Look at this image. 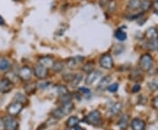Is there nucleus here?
Listing matches in <instances>:
<instances>
[{
  "mask_svg": "<svg viewBox=\"0 0 158 130\" xmlns=\"http://www.w3.org/2000/svg\"><path fill=\"white\" fill-rule=\"evenodd\" d=\"M52 113H53V116H54L56 119H62V117H64V114L62 113V112L61 111V109H60V108L55 109Z\"/></svg>",
  "mask_w": 158,
  "mask_h": 130,
  "instance_id": "bb28decb",
  "label": "nucleus"
},
{
  "mask_svg": "<svg viewBox=\"0 0 158 130\" xmlns=\"http://www.w3.org/2000/svg\"><path fill=\"white\" fill-rule=\"evenodd\" d=\"M79 123V119L78 117L77 116H70L67 120L66 124L68 126L69 128H75L77 125H78Z\"/></svg>",
  "mask_w": 158,
  "mask_h": 130,
  "instance_id": "a211bd4d",
  "label": "nucleus"
},
{
  "mask_svg": "<svg viewBox=\"0 0 158 130\" xmlns=\"http://www.w3.org/2000/svg\"><path fill=\"white\" fill-rule=\"evenodd\" d=\"M5 129L6 130H17L19 127L17 120H15L12 116H7L3 119Z\"/></svg>",
  "mask_w": 158,
  "mask_h": 130,
  "instance_id": "39448f33",
  "label": "nucleus"
},
{
  "mask_svg": "<svg viewBox=\"0 0 158 130\" xmlns=\"http://www.w3.org/2000/svg\"><path fill=\"white\" fill-rule=\"evenodd\" d=\"M94 63L93 62H87L86 64H85L82 67V70L85 72V73H87V74H90L91 72H93L94 70Z\"/></svg>",
  "mask_w": 158,
  "mask_h": 130,
  "instance_id": "412c9836",
  "label": "nucleus"
},
{
  "mask_svg": "<svg viewBox=\"0 0 158 130\" xmlns=\"http://www.w3.org/2000/svg\"><path fill=\"white\" fill-rule=\"evenodd\" d=\"M153 66V58L150 54L145 53L141 55L140 59V67L142 71L148 72L149 71Z\"/></svg>",
  "mask_w": 158,
  "mask_h": 130,
  "instance_id": "f257e3e1",
  "label": "nucleus"
},
{
  "mask_svg": "<svg viewBox=\"0 0 158 130\" xmlns=\"http://www.w3.org/2000/svg\"><path fill=\"white\" fill-rule=\"evenodd\" d=\"M13 84L8 79H4L0 81V93L7 94L12 89Z\"/></svg>",
  "mask_w": 158,
  "mask_h": 130,
  "instance_id": "6e6552de",
  "label": "nucleus"
},
{
  "mask_svg": "<svg viewBox=\"0 0 158 130\" xmlns=\"http://www.w3.org/2000/svg\"><path fill=\"white\" fill-rule=\"evenodd\" d=\"M80 92H82V93H84V94H90V89H88V88H85V87H81L80 89H79Z\"/></svg>",
  "mask_w": 158,
  "mask_h": 130,
  "instance_id": "c9c22d12",
  "label": "nucleus"
},
{
  "mask_svg": "<svg viewBox=\"0 0 158 130\" xmlns=\"http://www.w3.org/2000/svg\"><path fill=\"white\" fill-rule=\"evenodd\" d=\"M34 75L40 79H45L46 77L48 76V69L44 67L43 66H41L40 64H38L35 66L34 67Z\"/></svg>",
  "mask_w": 158,
  "mask_h": 130,
  "instance_id": "0eeeda50",
  "label": "nucleus"
},
{
  "mask_svg": "<svg viewBox=\"0 0 158 130\" xmlns=\"http://www.w3.org/2000/svg\"><path fill=\"white\" fill-rule=\"evenodd\" d=\"M99 64L102 67L105 69H111L113 67V57L111 56L109 53H106L102 55L99 59Z\"/></svg>",
  "mask_w": 158,
  "mask_h": 130,
  "instance_id": "20e7f679",
  "label": "nucleus"
},
{
  "mask_svg": "<svg viewBox=\"0 0 158 130\" xmlns=\"http://www.w3.org/2000/svg\"><path fill=\"white\" fill-rule=\"evenodd\" d=\"M60 100L62 101V104H63V103H66L68 101H71V96L69 94H64V95H61Z\"/></svg>",
  "mask_w": 158,
  "mask_h": 130,
  "instance_id": "473e14b6",
  "label": "nucleus"
},
{
  "mask_svg": "<svg viewBox=\"0 0 158 130\" xmlns=\"http://www.w3.org/2000/svg\"><path fill=\"white\" fill-rule=\"evenodd\" d=\"M145 39L148 41H153V40H158V31L155 27H150L145 32Z\"/></svg>",
  "mask_w": 158,
  "mask_h": 130,
  "instance_id": "1a4fd4ad",
  "label": "nucleus"
},
{
  "mask_svg": "<svg viewBox=\"0 0 158 130\" xmlns=\"http://www.w3.org/2000/svg\"><path fill=\"white\" fill-rule=\"evenodd\" d=\"M153 107L156 108V110H158V96H156L154 100L152 101Z\"/></svg>",
  "mask_w": 158,
  "mask_h": 130,
  "instance_id": "f704fd0d",
  "label": "nucleus"
},
{
  "mask_svg": "<svg viewBox=\"0 0 158 130\" xmlns=\"http://www.w3.org/2000/svg\"><path fill=\"white\" fill-rule=\"evenodd\" d=\"M19 77L24 81H27L33 75V71L29 67H23L19 71Z\"/></svg>",
  "mask_w": 158,
  "mask_h": 130,
  "instance_id": "423d86ee",
  "label": "nucleus"
},
{
  "mask_svg": "<svg viewBox=\"0 0 158 130\" xmlns=\"http://www.w3.org/2000/svg\"><path fill=\"white\" fill-rule=\"evenodd\" d=\"M121 108H122V105H121V103H119V102H117V103H115L114 105H113L110 109H109V111H108V113L109 114H116V113H118L120 110H121Z\"/></svg>",
  "mask_w": 158,
  "mask_h": 130,
  "instance_id": "f3484780",
  "label": "nucleus"
},
{
  "mask_svg": "<svg viewBox=\"0 0 158 130\" xmlns=\"http://www.w3.org/2000/svg\"><path fill=\"white\" fill-rule=\"evenodd\" d=\"M23 104L19 102H12L8 107H7V112L11 115V116H16L19 113L22 111L23 109Z\"/></svg>",
  "mask_w": 158,
  "mask_h": 130,
  "instance_id": "7ed1b4c3",
  "label": "nucleus"
},
{
  "mask_svg": "<svg viewBox=\"0 0 158 130\" xmlns=\"http://www.w3.org/2000/svg\"><path fill=\"white\" fill-rule=\"evenodd\" d=\"M116 9V1L115 0H109L107 3V10L109 12H113Z\"/></svg>",
  "mask_w": 158,
  "mask_h": 130,
  "instance_id": "a878e982",
  "label": "nucleus"
},
{
  "mask_svg": "<svg viewBox=\"0 0 158 130\" xmlns=\"http://www.w3.org/2000/svg\"><path fill=\"white\" fill-rule=\"evenodd\" d=\"M60 109H61V111L62 112V113L64 114V116H65V115H67V114L70 113L72 111H73V109H74L73 102L68 101V102H66V103H63L62 107L60 108Z\"/></svg>",
  "mask_w": 158,
  "mask_h": 130,
  "instance_id": "f8f14e48",
  "label": "nucleus"
},
{
  "mask_svg": "<svg viewBox=\"0 0 158 130\" xmlns=\"http://www.w3.org/2000/svg\"><path fill=\"white\" fill-rule=\"evenodd\" d=\"M52 67H53V70L55 72L60 73V72H62V70H63V68H64V63L62 62V61H56V62L54 63Z\"/></svg>",
  "mask_w": 158,
  "mask_h": 130,
  "instance_id": "b1692460",
  "label": "nucleus"
},
{
  "mask_svg": "<svg viewBox=\"0 0 158 130\" xmlns=\"http://www.w3.org/2000/svg\"><path fill=\"white\" fill-rule=\"evenodd\" d=\"M152 2L150 0H144L141 4V9L142 11H148L152 7Z\"/></svg>",
  "mask_w": 158,
  "mask_h": 130,
  "instance_id": "4be33fe9",
  "label": "nucleus"
},
{
  "mask_svg": "<svg viewBox=\"0 0 158 130\" xmlns=\"http://www.w3.org/2000/svg\"><path fill=\"white\" fill-rule=\"evenodd\" d=\"M35 88H36V86H35V84H34V83L27 84V85L25 86V90H26V92L27 94H33L34 90H35Z\"/></svg>",
  "mask_w": 158,
  "mask_h": 130,
  "instance_id": "cd10ccee",
  "label": "nucleus"
},
{
  "mask_svg": "<svg viewBox=\"0 0 158 130\" xmlns=\"http://www.w3.org/2000/svg\"><path fill=\"white\" fill-rule=\"evenodd\" d=\"M85 121L87 124L94 125L97 126L100 123L101 121V114L98 111V110H94L92 112H90L86 117H85Z\"/></svg>",
  "mask_w": 158,
  "mask_h": 130,
  "instance_id": "f03ea898",
  "label": "nucleus"
},
{
  "mask_svg": "<svg viewBox=\"0 0 158 130\" xmlns=\"http://www.w3.org/2000/svg\"><path fill=\"white\" fill-rule=\"evenodd\" d=\"M83 59H84V58H82V57H74V58H70L69 59H68V61H67V65H68L69 68L73 69V68L76 67L77 66H78L79 63L83 60Z\"/></svg>",
  "mask_w": 158,
  "mask_h": 130,
  "instance_id": "2eb2a0df",
  "label": "nucleus"
},
{
  "mask_svg": "<svg viewBox=\"0 0 158 130\" xmlns=\"http://www.w3.org/2000/svg\"><path fill=\"white\" fill-rule=\"evenodd\" d=\"M74 128H75V130H85L84 128L80 127V126H78V125H77V126H76V127H75Z\"/></svg>",
  "mask_w": 158,
  "mask_h": 130,
  "instance_id": "ea45409f",
  "label": "nucleus"
},
{
  "mask_svg": "<svg viewBox=\"0 0 158 130\" xmlns=\"http://www.w3.org/2000/svg\"><path fill=\"white\" fill-rule=\"evenodd\" d=\"M154 8H155V10H156V11H158V1L157 2H156V3H155V4H154Z\"/></svg>",
  "mask_w": 158,
  "mask_h": 130,
  "instance_id": "a19ab883",
  "label": "nucleus"
},
{
  "mask_svg": "<svg viewBox=\"0 0 158 130\" xmlns=\"http://www.w3.org/2000/svg\"><path fill=\"white\" fill-rule=\"evenodd\" d=\"M57 92H58V94H60V96L69 94L68 89H67L64 86H59L57 87Z\"/></svg>",
  "mask_w": 158,
  "mask_h": 130,
  "instance_id": "c85d7f7f",
  "label": "nucleus"
},
{
  "mask_svg": "<svg viewBox=\"0 0 158 130\" xmlns=\"http://www.w3.org/2000/svg\"><path fill=\"white\" fill-rule=\"evenodd\" d=\"M100 74H101V73L98 72V71H93V72L90 73V74H88L86 79H85V84L86 85H91V84H93L97 79L99 78Z\"/></svg>",
  "mask_w": 158,
  "mask_h": 130,
  "instance_id": "9d476101",
  "label": "nucleus"
},
{
  "mask_svg": "<svg viewBox=\"0 0 158 130\" xmlns=\"http://www.w3.org/2000/svg\"><path fill=\"white\" fill-rule=\"evenodd\" d=\"M5 19L3 18L2 16H0V25H5Z\"/></svg>",
  "mask_w": 158,
  "mask_h": 130,
  "instance_id": "58836bf2",
  "label": "nucleus"
},
{
  "mask_svg": "<svg viewBox=\"0 0 158 130\" xmlns=\"http://www.w3.org/2000/svg\"><path fill=\"white\" fill-rule=\"evenodd\" d=\"M74 76H75V74H65L62 75V79L63 80H65V81H67V82H71L72 81V79H74Z\"/></svg>",
  "mask_w": 158,
  "mask_h": 130,
  "instance_id": "7c9ffc66",
  "label": "nucleus"
},
{
  "mask_svg": "<svg viewBox=\"0 0 158 130\" xmlns=\"http://www.w3.org/2000/svg\"><path fill=\"white\" fill-rule=\"evenodd\" d=\"M107 88L109 92H111V93H115L116 91L118 90V85L117 83H114V84H112L111 86H109Z\"/></svg>",
  "mask_w": 158,
  "mask_h": 130,
  "instance_id": "72a5a7b5",
  "label": "nucleus"
},
{
  "mask_svg": "<svg viewBox=\"0 0 158 130\" xmlns=\"http://www.w3.org/2000/svg\"><path fill=\"white\" fill-rule=\"evenodd\" d=\"M127 33L123 32V31H121V30H118L116 32H115V38L117 39L119 41H124V40H127Z\"/></svg>",
  "mask_w": 158,
  "mask_h": 130,
  "instance_id": "393cba45",
  "label": "nucleus"
},
{
  "mask_svg": "<svg viewBox=\"0 0 158 130\" xmlns=\"http://www.w3.org/2000/svg\"><path fill=\"white\" fill-rule=\"evenodd\" d=\"M111 80H112V77H111V76H106V77H104V78L99 81V83H98V88L99 90H104V89H106V87L109 86V84H110Z\"/></svg>",
  "mask_w": 158,
  "mask_h": 130,
  "instance_id": "4468645a",
  "label": "nucleus"
},
{
  "mask_svg": "<svg viewBox=\"0 0 158 130\" xmlns=\"http://www.w3.org/2000/svg\"><path fill=\"white\" fill-rule=\"evenodd\" d=\"M54 63H55V61H54V59L51 57H41L39 59V64H40L41 66H43L46 68L52 67Z\"/></svg>",
  "mask_w": 158,
  "mask_h": 130,
  "instance_id": "9b49d317",
  "label": "nucleus"
},
{
  "mask_svg": "<svg viewBox=\"0 0 158 130\" xmlns=\"http://www.w3.org/2000/svg\"><path fill=\"white\" fill-rule=\"evenodd\" d=\"M14 100L17 102L22 103V102H24L27 100V98L25 97V95H23L21 94H17L15 95V97H14Z\"/></svg>",
  "mask_w": 158,
  "mask_h": 130,
  "instance_id": "c756f323",
  "label": "nucleus"
},
{
  "mask_svg": "<svg viewBox=\"0 0 158 130\" xmlns=\"http://www.w3.org/2000/svg\"><path fill=\"white\" fill-rule=\"evenodd\" d=\"M127 125H128V116L124 115L118 122V127L120 128L121 130H125L127 128Z\"/></svg>",
  "mask_w": 158,
  "mask_h": 130,
  "instance_id": "aec40b11",
  "label": "nucleus"
},
{
  "mask_svg": "<svg viewBox=\"0 0 158 130\" xmlns=\"http://www.w3.org/2000/svg\"><path fill=\"white\" fill-rule=\"evenodd\" d=\"M108 3V0H100V6L103 7V6H105L106 5H107Z\"/></svg>",
  "mask_w": 158,
  "mask_h": 130,
  "instance_id": "4c0bfd02",
  "label": "nucleus"
},
{
  "mask_svg": "<svg viewBox=\"0 0 158 130\" xmlns=\"http://www.w3.org/2000/svg\"><path fill=\"white\" fill-rule=\"evenodd\" d=\"M140 90H141V86L140 85H135L133 87V92L134 93H137V92H139Z\"/></svg>",
  "mask_w": 158,
  "mask_h": 130,
  "instance_id": "e433bc0d",
  "label": "nucleus"
},
{
  "mask_svg": "<svg viewBox=\"0 0 158 130\" xmlns=\"http://www.w3.org/2000/svg\"><path fill=\"white\" fill-rule=\"evenodd\" d=\"M10 68V62L6 59H0V70L1 71H7Z\"/></svg>",
  "mask_w": 158,
  "mask_h": 130,
  "instance_id": "5701e85b",
  "label": "nucleus"
},
{
  "mask_svg": "<svg viewBox=\"0 0 158 130\" xmlns=\"http://www.w3.org/2000/svg\"><path fill=\"white\" fill-rule=\"evenodd\" d=\"M131 126L133 130H145V123L140 119L133 120Z\"/></svg>",
  "mask_w": 158,
  "mask_h": 130,
  "instance_id": "ddd939ff",
  "label": "nucleus"
},
{
  "mask_svg": "<svg viewBox=\"0 0 158 130\" xmlns=\"http://www.w3.org/2000/svg\"><path fill=\"white\" fill-rule=\"evenodd\" d=\"M141 0H130V2L128 3V9L132 11L138 10L139 8H141Z\"/></svg>",
  "mask_w": 158,
  "mask_h": 130,
  "instance_id": "dca6fc26",
  "label": "nucleus"
},
{
  "mask_svg": "<svg viewBox=\"0 0 158 130\" xmlns=\"http://www.w3.org/2000/svg\"><path fill=\"white\" fill-rule=\"evenodd\" d=\"M13 1H19V0H13Z\"/></svg>",
  "mask_w": 158,
  "mask_h": 130,
  "instance_id": "79ce46f5",
  "label": "nucleus"
},
{
  "mask_svg": "<svg viewBox=\"0 0 158 130\" xmlns=\"http://www.w3.org/2000/svg\"><path fill=\"white\" fill-rule=\"evenodd\" d=\"M148 86L152 91H156L158 89V81L156 80H152L148 83Z\"/></svg>",
  "mask_w": 158,
  "mask_h": 130,
  "instance_id": "2f4dec72",
  "label": "nucleus"
},
{
  "mask_svg": "<svg viewBox=\"0 0 158 130\" xmlns=\"http://www.w3.org/2000/svg\"><path fill=\"white\" fill-rule=\"evenodd\" d=\"M82 80H83V75H82V74H75L74 79H72V81L70 82V84H71V86H72L73 87H76V86H77L80 84V82H81Z\"/></svg>",
  "mask_w": 158,
  "mask_h": 130,
  "instance_id": "6ab92c4d",
  "label": "nucleus"
}]
</instances>
